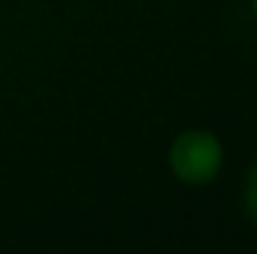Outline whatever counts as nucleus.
I'll use <instances>...</instances> for the list:
<instances>
[{"label": "nucleus", "mask_w": 257, "mask_h": 254, "mask_svg": "<svg viewBox=\"0 0 257 254\" xmlns=\"http://www.w3.org/2000/svg\"><path fill=\"white\" fill-rule=\"evenodd\" d=\"M224 162L221 141L206 129H186L174 138L168 150V165L174 177L186 186H206L218 177Z\"/></svg>", "instance_id": "obj_1"}, {"label": "nucleus", "mask_w": 257, "mask_h": 254, "mask_svg": "<svg viewBox=\"0 0 257 254\" xmlns=\"http://www.w3.org/2000/svg\"><path fill=\"white\" fill-rule=\"evenodd\" d=\"M245 209H248L251 221L257 224V159L248 171V180H245Z\"/></svg>", "instance_id": "obj_2"}, {"label": "nucleus", "mask_w": 257, "mask_h": 254, "mask_svg": "<svg viewBox=\"0 0 257 254\" xmlns=\"http://www.w3.org/2000/svg\"><path fill=\"white\" fill-rule=\"evenodd\" d=\"M251 6H254V12H257V0H251Z\"/></svg>", "instance_id": "obj_3"}]
</instances>
